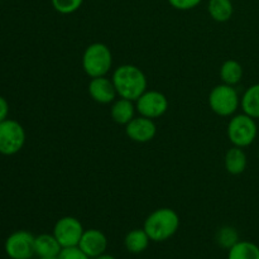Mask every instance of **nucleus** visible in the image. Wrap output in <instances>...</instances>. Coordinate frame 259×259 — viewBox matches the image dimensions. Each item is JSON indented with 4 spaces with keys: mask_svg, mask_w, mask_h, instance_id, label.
<instances>
[{
    "mask_svg": "<svg viewBox=\"0 0 259 259\" xmlns=\"http://www.w3.org/2000/svg\"><path fill=\"white\" fill-rule=\"evenodd\" d=\"M119 98L128 99L136 103L147 91V76L138 66L121 65L114 70L111 76Z\"/></svg>",
    "mask_w": 259,
    "mask_h": 259,
    "instance_id": "1",
    "label": "nucleus"
},
{
    "mask_svg": "<svg viewBox=\"0 0 259 259\" xmlns=\"http://www.w3.org/2000/svg\"><path fill=\"white\" fill-rule=\"evenodd\" d=\"M180 228V217L174 209L159 207L147 217L143 229L151 242H166L174 237Z\"/></svg>",
    "mask_w": 259,
    "mask_h": 259,
    "instance_id": "2",
    "label": "nucleus"
},
{
    "mask_svg": "<svg viewBox=\"0 0 259 259\" xmlns=\"http://www.w3.org/2000/svg\"><path fill=\"white\" fill-rule=\"evenodd\" d=\"M81 63L89 77H103L108 75L113 67V53L104 43H93L83 51Z\"/></svg>",
    "mask_w": 259,
    "mask_h": 259,
    "instance_id": "3",
    "label": "nucleus"
},
{
    "mask_svg": "<svg viewBox=\"0 0 259 259\" xmlns=\"http://www.w3.org/2000/svg\"><path fill=\"white\" fill-rule=\"evenodd\" d=\"M228 139L235 147L245 148L254 143L258 136V126L255 119L245 113L232 116L227 128Z\"/></svg>",
    "mask_w": 259,
    "mask_h": 259,
    "instance_id": "4",
    "label": "nucleus"
},
{
    "mask_svg": "<svg viewBox=\"0 0 259 259\" xmlns=\"http://www.w3.org/2000/svg\"><path fill=\"white\" fill-rule=\"evenodd\" d=\"M209 106L217 115L232 116L240 106V98L234 86L220 83L209 94Z\"/></svg>",
    "mask_w": 259,
    "mask_h": 259,
    "instance_id": "5",
    "label": "nucleus"
},
{
    "mask_svg": "<svg viewBox=\"0 0 259 259\" xmlns=\"http://www.w3.org/2000/svg\"><path fill=\"white\" fill-rule=\"evenodd\" d=\"M25 144V131L22 124L13 119L0 123V154L14 156Z\"/></svg>",
    "mask_w": 259,
    "mask_h": 259,
    "instance_id": "6",
    "label": "nucleus"
},
{
    "mask_svg": "<svg viewBox=\"0 0 259 259\" xmlns=\"http://www.w3.org/2000/svg\"><path fill=\"white\" fill-rule=\"evenodd\" d=\"M35 237L27 230H18L7 238L4 249L10 259H30L34 252Z\"/></svg>",
    "mask_w": 259,
    "mask_h": 259,
    "instance_id": "7",
    "label": "nucleus"
},
{
    "mask_svg": "<svg viewBox=\"0 0 259 259\" xmlns=\"http://www.w3.org/2000/svg\"><path fill=\"white\" fill-rule=\"evenodd\" d=\"M83 232L81 222L73 217L61 218L53 228V235L62 248L78 247Z\"/></svg>",
    "mask_w": 259,
    "mask_h": 259,
    "instance_id": "8",
    "label": "nucleus"
},
{
    "mask_svg": "<svg viewBox=\"0 0 259 259\" xmlns=\"http://www.w3.org/2000/svg\"><path fill=\"white\" fill-rule=\"evenodd\" d=\"M136 109L139 115L149 119L163 116L168 110V99L164 94L157 90H147L136 101Z\"/></svg>",
    "mask_w": 259,
    "mask_h": 259,
    "instance_id": "9",
    "label": "nucleus"
},
{
    "mask_svg": "<svg viewBox=\"0 0 259 259\" xmlns=\"http://www.w3.org/2000/svg\"><path fill=\"white\" fill-rule=\"evenodd\" d=\"M125 134L136 143H148L156 137L157 125L153 119L139 115L126 124Z\"/></svg>",
    "mask_w": 259,
    "mask_h": 259,
    "instance_id": "10",
    "label": "nucleus"
},
{
    "mask_svg": "<svg viewBox=\"0 0 259 259\" xmlns=\"http://www.w3.org/2000/svg\"><path fill=\"white\" fill-rule=\"evenodd\" d=\"M78 248L88 255L89 258L94 259L99 255L104 254L108 248V238L103 232L98 229L85 230L81 237Z\"/></svg>",
    "mask_w": 259,
    "mask_h": 259,
    "instance_id": "11",
    "label": "nucleus"
},
{
    "mask_svg": "<svg viewBox=\"0 0 259 259\" xmlns=\"http://www.w3.org/2000/svg\"><path fill=\"white\" fill-rule=\"evenodd\" d=\"M88 89L89 95L91 96V99L96 103L103 104V105L113 104L116 100V96H118L113 80L108 78L106 76L91 78Z\"/></svg>",
    "mask_w": 259,
    "mask_h": 259,
    "instance_id": "12",
    "label": "nucleus"
},
{
    "mask_svg": "<svg viewBox=\"0 0 259 259\" xmlns=\"http://www.w3.org/2000/svg\"><path fill=\"white\" fill-rule=\"evenodd\" d=\"M136 111L137 109L134 101L128 100V99L119 98L111 104L110 115L111 119H113L116 124L126 125L132 119L136 118V116H134Z\"/></svg>",
    "mask_w": 259,
    "mask_h": 259,
    "instance_id": "13",
    "label": "nucleus"
},
{
    "mask_svg": "<svg viewBox=\"0 0 259 259\" xmlns=\"http://www.w3.org/2000/svg\"><path fill=\"white\" fill-rule=\"evenodd\" d=\"M224 164L228 174L233 175V176L242 175L245 171V168H247V154L243 151V148L233 146L232 148L228 149L227 154H225Z\"/></svg>",
    "mask_w": 259,
    "mask_h": 259,
    "instance_id": "14",
    "label": "nucleus"
},
{
    "mask_svg": "<svg viewBox=\"0 0 259 259\" xmlns=\"http://www.w3.org/2000/svg\"><path fill=\"white\" fill-rule=\"evenodd\" d=\"M62 247L53 234H40L34 239V252L38 257H58Z\"/></svg>",
    "mask_w": 259,
    "mask_h": 259,
    "instance_id": "15",
    "label": "nucleus"
},
{
    "mask_svg": "<svg viewBox=\"0 0 259 259\" xmlns=\"http://www.w3.org/2000/svg\"><path fill=\"white\" fill-rule=\"evenodd\" d=\"M149 239L148 234L146 233L144 229H133L125 235L124 238V245H125V249L129 253H133V254H139V253H143L144 250L148 248Z\"/></svg>",
    "mask_w": 259,
    "mask_h": 259,
    "instance_id": "16",
    "label": "nucleus"
},
{
    "mask_svg": "<svg viewBox=\"0 0 259 259\" xmlns=\"http://www.w3.org/2000/svg\"><path fill=\"white\" fill-rule=\"evenodd\" d=\"M207 12L215 22L225 23L233 17L234 7L232 0H209Z\"/></svg>",
    "mask_w": 259,
    "mask_h": 259,
    "instance_id": "17",
    "label": "nucleus"
},
{
    "mask_svg": "<svg viewBox=\"0 0 259 259\" xmlns=\"http://www.w3.org/2000/svg\"><path fill=\"white\" fill-rule=\"evenodd\" d=\"M240 106L243 113L253 119H259V83H254L245 90L240 99Z\"/></svg>",
    "mask_w": 259,
    "mask_h": 259,
    "instance_id": "18",
    "label": "nucleus"
},
{
    "mask_svg": "<svg viewBox=\"0 0 259 259\" xmlns=\"http://www.w3.org/2000/svg\"><path fill=\"white\" fill-rule=\"evenodd\" d=\"M243 66L237 60H227L220 67V78L223 83L235 86L243 78Z\"/></svg>",
    "mask_w": 259,
    "mask_h": 259,
    "instance_id": "19",
    "label": "nucleus"
},
{
    "mask_svg": "<svg viewBox=\"0 0 259 259\" xmlns=\"http://www.w3.org/2000/svg\"><path fill=\"white\" fill-rule=\"evenodd\" d=\"M228 259H259V247L248 240H239L229 249Z\"/></svg>",
    "mask_w": 259,
    "mask_h": 259,
    "instance_id": "20",
    "label": "nucleus"
},
{
    "mask_svg": "<svg viewBox=\"0 0 259 259\" xmlns=\"http://www.w3.org/2000/svg\"><path fill=\"white\" fill-rule=\"evenodd\" d=\"M217 242L220 247L229 250L234 244L239 242V234L233 227H223L217 233Z\"/></svg>",
    "mask_w": 259,
    "mask_h": 259,
    "instance_id": "21",
    "label": "nucleus"
},
{
    "mask_svg": "<svg viewBox=\"0 0 259 259\" xmlns=\"http://www.w3.org/2000/svg\"><path fill=\"white\" fill-rule=\"evenodd\" d=\"M53 9L63 15L77 12L82 5L83 0H51Z\"/></svg>",
    "mask_w": 259,
    "mask_h": 259,
    "instance_id": "22",
    "label": "nucleus"
},
{
    "mask_svg": "<svg viewBox=\"0 0 259 259\" xmlns=\"http://www.w3.org/2000/svg\"><path fill=\"white\" fill-rule=\"evenodd\" d=\"M57 259H91L89 258L82 250L78 247L71 248H62V250L58 254Z\"/></svg>",
    "mask_w": 259,
    "mask_h": 259,
    "instance_id": "23",
    "label": "nucleus"
},
{
    "mask_svg": "<svg viewBox=\"0 0 259 259\" xmlns=\"http://www.w3.org/2000/svg\"><path fill=\"white\" fill-rule=\"evenodd\" d=\"M172 8L177 10H191L196 8L202 0H167Z\"/></svg>",
    "mask_w": 259,
    "mask_h": 259,
    "instance_id": "24",
    "label": "nucleus"
},
{
    "mask_svg": "<svg viewBox=\"0 0 259 259\" xmlns=\"http://www.w3.org/2000/svg\"><path fill=\"white\" fill-rule=\"evenodd\" d=\"M8 114H9V104L7 99L0 96V123L8 119Z\"/></svg>",
    "mask_w": 259,
    "mask_h": 259,
    "instance_id": "25",
    "label": "nucleus"
},
{
    "mask_svg": "<svg viewBox=\"0 0 259 259\" xmlns=\"http://www.w3.org/2000/svg\"><path fill=\"white\" fill-rule=\"evenodd\" d=\"M94 259H116V258H115V257H113V255H110V254H105V253H104V254L99 255V257H96V258H94Z\"/></svg>",
    "mask_w": 259,
    "mask_h": 259,
    "instance_id": "26",
    "label": "nucleus"
},
{
    "mask_svg": "<svg viewBox=\"0 0 259 259\" xmlns=\"http://www.w3.org/2000/svg\"><path fill=\"white\" fill-rule=\"evenodd\" d=\"M38 259H57V257H39Z\"/></svg>",
    "mask_w": 259,
    "mask_h": 259,
    "instance_id": "27",
    "label": "nucleus"
}]
</instances>
